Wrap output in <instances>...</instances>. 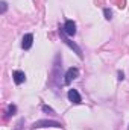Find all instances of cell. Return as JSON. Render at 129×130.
Segmentation results:
<instances>
[{"instance_id": "cell-5", "label": "cell", "mask_w": 129, "mask_h": 130, "mask_svg": "<svg viewBox=\"0 0 129 130\" xmlns=\"http://www.w3.org/2000/svg\"><path fill=\"white\" fill-rule=\"evenodd\" d=\"M32 41H33V35H32V33H26V35L23 36L21 47H23L24 50H29V48L32 47Z\"/></svg>"}, {"instance_id": "cell-6", "label": "cell", "mask_w": 129, "mask_h": 130, "mask_svg": "<svg viewBox=\"0 0 129 130\" xmlns=\"http://www.w3.org/2000/svg\"><path fill=\"white\" fill-rule=\"evenodd\" d=\"M67 95H68V100H70L71 103H74V104H79V103L82 101V100H81V95H79V92H78L76 89H70Z\"/></svg>"}, {"instance_id": "cell-11", "label": "cell", "mask_w": 129, "mask_h": 130, "mask_svg": "<svg viewBox=\"0 0 129 130\" xmlns=\"http://www.w3.org/2000/svg\"><path fill=\"white\" fill-rule=\"evenodd\" d=\"M43 110H46V112H49V113H55V112H53V109H50V107H49V106H46V104L43 106Z\"/></svg>"}, {"instance_id": "cell-8", "label": "cell", "mask_w": 129, "mask_h": 130, "mask_svg": "<svg viewBox=\"0 0 129 130\" xmlns=\"http://www.w3.org/2000/svg\"><path fill=\"white\" fill-rule=\"evenodd\" d=\"M17 112V107L14 106V104H9L8 106V117H11V115H14Z\"/></svg>"}, {"instance_id": "cell-14", "label": "cell", "mask_w": 129, "mask_h": 130, "mask_svg": "<svg viewBox=\"0 0 129 130\" xmlns=\"http://www.w3.org/2000/svg\"><path fill=\"white\" fill-rule=\"evenodd\" d=\"M21 124H23V120H20V121H18V124H17V129H15V130H20V129H21Z\"/></svg>"}, {"instance_id": "cell-9", "label": "cell", "mask_w": 129, "mask_h": 130, "mask_svg": "<svg viewBox=\"0 0 129 130\" xmlns=\"http://www.w3.org/2000/svg\"><path fill=\"white\" fill-rule=\"evenodd\" d=\"M103 14H105V18H106V20H111V18H112V11H111V9H108V8H105V11H103Z\"/></svg>"}, {"instance_id": "cell-12", "label": "cell", "mask_w": 129, "mask_h": 130, "mask_svg": "<svg viewBox=\"0 0 129 130\" xmlns=\"http://www.w3.org/2000/svg\"><path fill=\"white\" fill-rule=\"evenodd\" d=\"M0 5H2V14H5V12H6V8H8V6H6V2H2Z\"/></svg>"}, {"instance_id": "cell-3", "label": "cell", "mask_w": 129, "mask_h": 130, "mask_svg": "<svg viewBox=\"0 0 129 130\" xmlns=\"http://www.w3.org/2000/svg\"><path fill=\"white\" fill-rule=\"evenodd\" d=\"M38 127H61V124H59V123H56V121L43 120V121H36V123H33L32 129H38Z\"/></svg>"}, {"instance_id": "cell-1", "label": "cell", "mask_w": 129, "mask_h": 130, "mask_svg": "<svg viewBox=\"0 0 129 130\" xmlns=\"http://www.w3.org/2000/svg\"><path fill=\"white\" fill-rule=\"evenodd\" d=\"M78 76H79V70H78L76 67L68 68V70H67V73H65V76H64V77H65V79H64V83H65V85H70V83H71V82L78 77Z\"/></svg>"}, {"instance_id": "cell-4", "label": "cell", "mask_w": 129, "mask_h": 130, "mask_svg": "<svg viewBox=\"0 0 129 130\" xmlns=\"http://www.w3.org/2000/svg\"><path fill=\"white\" fill-rule=\"evenodd\" d=\"M62 30H64L65 35H68V36H73L74 33H76V24H74V21H71V20H67L64 24V27H62Z\"/></svg>"}, {"instance_id": "cell-13", "label": "cell", "mask_w": 129, "mask_h": 130, "mask_svg": "<svg viewBox=\"0 0 129 130\" xmlns=\"http://www.w3.org/2000/svg\"><path fill=\"white\" fill-rule=\"evenodd\" d=\"M125 79V74H123V71H119V80H123Z\"/></svg>"}, {"instance_id": "cell-10", "label": "cell", "mask_w": 129, "mask_h": 130, "mask_svg": "<svg viewBox=\"0 0 129 130\" xmlns=\"http://www.w3.org/2000/svg\"><path fill=\"white\" fill-rule=\"evenodd\" d=\"M119 8H125V0H112Z\"/></svg>"}, {"instance_id": "cell-7", "label": "cell", "mask_w": 129, "mask_h": 130, "mask_svg": "<svg viewBox=\"0 0 129 130\" xmlns=\"http://www.w3.org/2000/svg\"><path fill=\"white\" fill-rule=\"evenodd\" d=\"M24 80H26V74H24L23 71H14V82H15L17 85L23 83Z\"/></svg>"}, {"instance_id": "cell-2", "label": "cell", "mask_w": 129, "mask_h": 130, "mask_svg": "<svg viewBox=\"0 0 129 130\" xmlns=\"http://www.w3.org/2000/svg\"><path fill=\"white\" fill-rule=\"evenodd\" d=\"M59 35H61V38H62V41H64L65 44H67V45H68V47H70L71 50H74V52H76V55H78L79 58H82V52H81V48H79V47H78V45H76V44H74L73 41H70L68 38H65L64 30H59Z\"/></svg>"}]
</instances>
